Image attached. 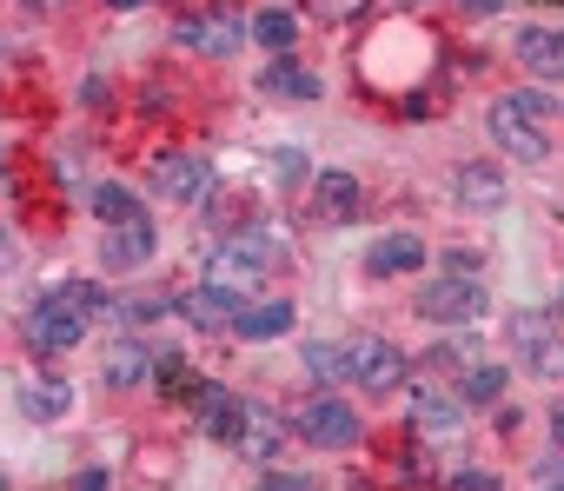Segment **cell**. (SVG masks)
<instances>
[{
  "instance_id": "obj_1",
  "label": "cell",
  "mask_w": 564,
  "mask_h": 491,
  "mask_svg": "<svg viewBox=\"0 0 564 491\" xmlns=\"http://www.w3.org/2000/svg\"><path fill=\"white\" fill-rule=\"evenodd\" d=\"M491 140L518 160H544V94H505L491 107Z\"/></svg>"
},
{
  "instance_id": "obj_2",
  "label": "cell",
  "mask_w": 564,
  "mask_h": 491,
  "mask_svg": "<svg viewBox=\"0 0 564 491\" xmlns=\"http://www.w3.org/2000/svg\"><path fill=\"white\" fill-rule=\"evenodd\" d=\"M419 319H438V326H465V319H485V293L471 273H445L419 293Z\"/></svg>"
},
{
  "instance_id": "obj_3",
  "label": "cell",
  "mask_w": 564,
  "mask_h": 491,
  "mask_svg": "<svg viewBox=\"0 0 564 491\" xmlns=\"http://www.w3.org/2000/svg\"><path fill=\"white\" fill-rule=\"evenodd\" d=\"M87 326H94V319H87V313H74L67 299H41V306L28 313V326H21V332H28V346H34V352H74V346L87 339Z\"/></svg>"
},
{
  "instance_id": "obj_4",
  "label": "cell",
  "mask_w": 564,
  "mask_h": 491,
  "mask_svg": "<svg viewBox=\"0 0 564 491\" xmlns=\"http://www.w3.org/2000/svg\"><path fill=\"white\" fill-rule=\"evenodd\" d=\"M153 219L133 206L127 219H107V239H100V260H107V273H133V266H147L153 260Z\"/></svg>"
},
{
  "instance_id": "obj_5",
  "label": "cell",
  "mask_w": 564,
  "mask_h": 491,
  "mask_svg": "<svg viewBox=\"0 0 564 491\" xmlns=\"http://www.w3.org/2000/svg\"><path fill=\"white\" fill-rule=\"evenodd\" d=\"M346 379L366 385V392H392L405 379V359H399L392 339H352L346 346Z\"/></svg>"
},
{
  "instance_id": "obj_6",
  "label": "cell",
  "mask_w": 564,
  "mask_h": 491,
  "mask_svg": "<svg viewBox=\"0 0 564 491\" xmlns=\"http://www.w3.org/2000/svg\"><path fill=\"white\" fill-rule=\"evenodd\" d=\"M511 346H518V359H524L538 379H564V332H551V319L518 313V319H511Z\"/></svg>"
},
{
  "instance_id": "obj_7",
  "label": "cell",
  "mask_w": 564,
  "mask_h": 491,
  "mask_svg": "<svg viewBox=\"0 0 564 491\" xmlns=\"http://www.w3.org/2000/svg\"><path fill=\"white\" fill-rule=\"evenodd\" d=\"M300 432H306L319 451H339V445H352V438H359V412H352V405H339V399H313V405L300 412Z\"/></svg>"
},
{
  "instance_id": "obj_8",
  "label": "cell",
  "mask_w": 564,
  "mask_h": 491,
  "mask_svg": "<svg viewBox=\"0 0 564 491\" xmlns=\"http://www.w3.org/2000/svg\"><path fill=\"white\" fill-rule=\"evenodd\" d=\"M239 299H246L239 286H219V280H206L199 293H186V299H180V313H186V319H193L199 332H219V326H232V319L246 313Z\"/></svg>"
},
{
  "instance_id": "obj_9",
  "label": "cell",
  "mask_w": 564,
  "mask_h": 491,
  "mask_svg": "<svg viewBox=\"0 0 564 491\" xmlns=\"http://www.w3.org/2000/svg\"><path fill=\"white\" fill-rule=\"evenodd\" d=\"M153 186L173 199V206H193L206 186H213V173H206V160H186V153H166V160H153Z\"/></svg>"
},
{
  "instance_id": "obj_10",
  "label": "cell",
  "mask_w": 564,
  "mask_h": 491,
  "mask_svg": "<svg viewBox=\"0 0 564 491\" xmlns=\"http://www.w3.org/2000/svg\"><path fill=\"white\" fill-rule=\"evenodd\" d=\"M246 34H252V28H239L232 14H199V21H180V41H186L193 54H213V61H226Z\"/></svg>"
},
{
  "instance_id": "obj_11",
  "label": "cell",
  "mask_w": 564,
  "mask_h": 491,
  "mask_svg": "<svg viewBox=\"0 0 564 491\" xmlns=\"http://www.w3.org/2000/svg\"><path fill=\"white\" fill-rule=\"evenodd\" d=\"M193 412H199V425H206L213 438H226V445H232L239 425H246V399H232L226 385H199V392H193Z\"/></svg>"
},
{
  "instance_id": "obj_12",
  "label": "cell",
  "mask_w": 564,
  "mask_h": 491,
  "mask_svg": "<svg viewBox=\"0 0 564 491\" xmlns=\"http://www.w3.org/2000/svg\"><path fill=\"white\" fill-rule=\"evenodd\" d=\"M518 61L544 80H564V28H524L518 34Z\"/></svg>"
},
{
  "instance_id": "obj_13",
  "label": "cell",
  "mask_w": 564,
  "mask_h": 491,
  "mask_svg": "<svg viewBox=\"0 0 564 491\" xmlns=\"http://www.w3.org/2000/svg\"><path fill=\"white\" fill-rule=\"evenodd\" d=\"M379 280H392V273H419L425 266V239H412V232H392V239H379L372 246V260H366Z\"/></svg>"
},
{
  "instance_id": "obj_14",
  "label": "cell",
  "mask_w": 564,
  "mask_h": 491,
  "mask_svg": "<svg viewBox=\"0 0 564 491\" xmlns=\"http://www.w3.org/2000/svg\"><path fill=\"white\" fill-rule=\"evenodd\" d=\"M246 458H259V465H272L279 458V445H286V432H279V418L272 412H259V405H246V425H239V438H232Z\"/></svg>"
},
{
  "instance_id": "obj_15",
  "label": "cell",
  "mask_w": 564,
  "mask_h": 491,
  "mask_svg": "<svg viewBox=\"0 0 564 491\" xmlns=\"http://www.w3.org/2000/svg\"><path fill=\"white\" fill-rule=\"evenodd\" d=\"M259 94H272V100H319V80H313L306 67H293L286 54H279V61L259 74Z\"/></svg>"
},
{
  "instance_id": "obj_16",
  "label": "cell",
  "mask_w": 564,
  "mask_h": 491,
  "mask_svg": "<svg viewBox=\"0 0 564 491\" xmlns=\"http://www.w3.org/2000/svg\"><path fill=\"white\" fill-rule=\"evenodd\" d=\"M313 199H319V219H352L359 212V179L352 173H319Z\"/></svg>"
},
{
  "instance_id": "obj_17",
  "label": "cell",
  "mask_w": 564,
  "mask_h": 491,
  "mask_svg": "<svg viewBox=\"0 0 564 491\" xmlns=\"http://www.w3.org/2000/svg\"><path fill=\"white\" fill-rule=\"evenodd\" d=\"M252 41H259L265 54H293V47H300V21H293L286 8H259V14H252Z\"/></svg>"
},
{
  "instance_id": "obj_18",
  "label": "cell",
  "mask_w": 564,
  "mask_h": 491,
  "mask_svg": "<svg viewBox=\"0 0 564 491\" xmlns=\"http://www.w3.org/2000/svg\"><path fill=\"white\" fill-rule=\"evenodd\" d=\"M100 379H107L113 392L140 385V379H147V346H140V339H120V346H107V365H100Z\"/></svg>"
},
{
  "instance_id": "obj_19",
  "label": "cell",
  "mask_w": 564,
  "mask_h": 491,
  "mask_svg": "<svg viewBox=\"0 0 564 491\" xmlns=\"http://www.w3.org/2000/svg\"><path fill=\"white\" fill-rule=\"evenodd\" d=\"M293 326V306L286 299H265V306H246L239 319H232V332L239 339H279V332H286Z\"/></svg>"
},
{
  "instance_id": "obj_20",
  "label": "cell",
  "mask_w": 564,
  "mask_h": 491,
  "mask_svg": "<svg viewBox=\"0 0 564 491\" xmlns=\"http://www.w3.org/2000/svg\"><path fill=\"white\" fill-rule=\"evenodd\" d=\"M458 199L465 206H498L505 199V173L498 166H458Z\"/></svg>"
},
{
  "instance_id": "obj_21",
  "label": "cell",
  "mask_w": 564,
  "mask_h": 491,
  "mask_svg": "<svg viewBox=\"0 0 564 491\" xmlns=\"http://www.w3.org/2000/svg\"><path fill=\"white\" fill-rule=\"evenodd\" d=\"M67 405H74V385H61V379H54V385L41 379V385L21 392V412H28V418H61Z\"/></svg>"
},
{
  "instance_id": "obj_22",
  "label": "cell",
  "mask_w": 564,
  "mask_h": 491,
  "mask_svg": "<svg viewBox=\"0 0 564 491\" xmlns=\"http://www.w3.org/2000/svg\"><path fill=\"white\" fill-rule=\"evenodd\" d=\"M412 425H425V432H452V425H458V412H452L438 392H419V399H412Z\"/></svg>"
},
{
  "instance_id": "obj_23",
  "label": "cell",
  "mask_w": 564,
  "mask_h": 491,
  "mask_svg": "<svg viewBox=\"0 0 564 491\" xmlns=\"http://www.w3.org/2000/svg\"><path fill=\"white\" fill-rule=\"evenodd\" d=\"M87 206H94L100 219H127V212H133V193L107 179V186H94V193H87Z\"/></svg>"
},
{
  "instance_id": "obj_24",
  "label": "cell",
  "mask_w": 564,
  "mask_h": 491,
  "mask_svg": "<svg viewBox=\"0 0 564 491\" xmlns=\"http://www.w3.org/2000/svg\"><path fill=\"white\" fill-rule=\"evenodd\" d=\"M498 392H505V372H498V365H478V372L465 379V399H471V405H491Z\"/></svg>"
},
{
  "instance_id": "obj_25",
  "label": "cell",
  "mask_w": 564,
  "mask_h": 491,
  "mask_svg": "<svg viewBox=\"0 0 564 491\" xmlns=\"http://www.w3.org/2000/svg\"><path fill=\"white\" fill-rule=\"evenodd\" d=\"M306 365L319 379H346V352H333V346H306Z\"/></svg>"
},
{
  "instance_id": "obj_26",
  "label": "cell",
  "mask_w": 564,
  "mask_h": 491,
  "mask_svg": "<svg viewBox=\"0 0 564 491\" xmlns=\"http://www.w3.org/2000/svg\"><path fill=\"white\" fill-rule=\"evenodd\" d=\"M366 8H372V0H319V14H326V21H359Z\"/></svg>"
},
{
  "instance_id": "obj_27",
  "label": "cell",
  "mask_w": 564,
  "mask_h": 491,
  "mask_svg": "<svg viewBox=\"0 0 564 491\" xmlns=\"http://www.w3.org/2000/svg\"><path fill=\"white\" fill-rule=\"evenodd\" d=\"M452 484H458V491H498L491 471H452Z\"/></svg>"
},
{
  "instance_id": "obj_28",
  "label": "cell",
  "mask_w": 564,
  "mask_h": 491,
  "mask_svg": "<svg viewBox=\"0 0 564 491\" xmlns=\"http://www.w3.org/2000/svg\"><path fill=\"white\" fill-rule=\"evenodd\" d=\"M531 484H564V451H557V458H544V465L531 471Z\"/></svg>"
},
{
  "instance_id": "obj_29",
  "label": "cell",
  "mask_w": 564,
  "mask_h": 491,
  "mask_svg": "<svg viewBox=\"0 0 564 491\" xmlns=\"http://www.w3.org/2000/svg\"><path fill=\"white\" fill-rule=\"evenodd\" d=\"M551 438H557V451H564V399L551 405Z\"/></svg>"
},
{
  "instance_id": "obj_30",
  "label": "cell",
  "mask_w": 564,
  "mask_h": 491,
  "mask_svg": "<svg viewBox=\"0 0 564 491\" xmlns=\"http://www.w3.org/2000/svg\"><path fill=\"white\" fill-rule=\"evenodd\" d=\"M458 8H471V14H491V8H498V0H458Z\"/></svg>"
},
{
  "instance_id": "obj_31",
  "label": "cell",
  "mask_w": 564,
  "mask_h": 491,
  "mask_svg": "<svg viewBox=\"0 0 564 491\" xmlns=\"http://www.w3.org/2000/svg\"><path fill=\"white\" fill-rule=\"evenodd\" d=\"M107 8H120V14H127V8H140V0H107Z\"/></svg>"
},
{
  "instance_id": "obj_32",
  "label": "cell",
  "mask_w": 564,
  "mask_h": 491,
  "mask_svg": "<svg viewBox=\"0 0 564 491\" xmlns=\"http://www.w3.org/2000/svg\"><path fill=\"white\" fill-rule=\"evenodd\" d=\"M28 8H54V0H28Z\"/></svg>"
},
{
  "instance_id": "obj_33",
  "label": "cell",
  "mask_w": 564,
  "mask_h": 491,
  "mask_svg": "<svg viewBox=\"0 0 564 491\" xmlns=\"http://www.w3.org/2000/svg\"><path fill=\"white\" fill-rule=\"evenodd\" d=\"M405 8H425V0H405Z\"/></svg>"
},
{
  "instance_id": "obj_34",
  "label": "cell",
  "mask_w": 564,
  "mask_h": 491,
  "mask_svg": "<svg viewBox=\"0 0 564 491\" xmlns=\"http://www.w3.org/2000/svg\"><path fill=\"white\" fill-rule=\"evenodd\" d=\"M557 313H564V299H557Z\"/></svg>"
}]
</instances>
